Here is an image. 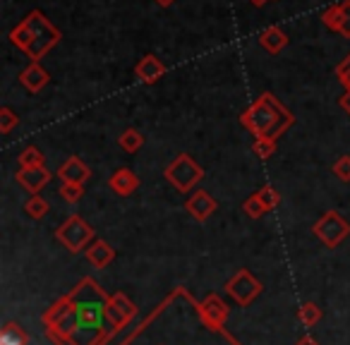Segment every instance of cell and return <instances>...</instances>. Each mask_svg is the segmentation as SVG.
I'll return each instance as SVG.
<instances>
[{
    "mask_svg": "<svg viewBox=\"0 0 350 345\" xmlns=\"http://www.w3.org/2000/svg\"><path fill=\"white\" fill-rule=\"evenodd\" d=\"M245 211H247L250 216H262L264 211H267V206L262 204V199H259V197H252L250 202H245Z\"/></svg>",
    "mask_w": 350,
    "mask_h": 345,
    "instance_id": "22",
    "label": "cell"
},
{
    "mask_svg": "<svg viewBox=\"0 0 350 345\" xmlns=\"http://www.w3.org/2000/svg\"><path fill=\"white\" fill-rule=\"evenodd\" d=\"M317 235H319L321 240H326L329 245H336L343 235H348V223H343L336 214H326L324 219L317 223Z\"/></svg>",
    "mask_w": 350,
    "mask_h": 345,
    "instance_id": "4",
    "label": "cell"
},
{
    "mask_svg": "<svg viewBox=\"0 0 350 345\" xmlns=\"http://www.w3.org/2000/svg\"><path fill=\"white\" fill-rule=\"evenodd\" d=\"M340 10H343V22H340V36H345V39H350V0H345V3H340Z\"/></svg>",
    "mask_w": 350,
    "mask_h": 345,
    "instance_id": "20",
    "label": "cell"
},
{
    "mask_svg": "<svg viewBox=\"0 0 350 345\" xmlns=\"http://www.w3.org/2000/svg\"><path fill=\"white\" fill-rule=\"evenodd\" d=\"M336 77H338V82L343 84V87L350 92V53L345 55L343 63H340L338 68H336Z\"/></svg>",
    "mask_w": 350,
    "mask_h": 345,
    "instance_id": "16",
    "label": "cell"
},
{
    "mask_svg": "<svg viewBox=\"0 0 350 345\" xmlns=\"http://www.w3.org/2000/svg\"><path fill=\"white\" fill-rule=\"evenodd\" d=\"M15 125H17V115L10 111V108H3V111H0V130L10 132Z\"/></svg>",
    "mask_w": 350,
    "mask_h": 345,
    "instance_id": "18",
    "label": "cell"
},
{
    "mask_svg": "<svg viewBox=\"0 0 350 345\" xmlns=\"http://www.w3.org/2000/svg\"><path fill=\"white\" fill-rule=\"evenodd\" d=\"M20 163L22 168H44V154L34 146H27L20 154Z\"/></svg>",
    "mask_w": 350,
    "mask_h": 345,
    "instance_id": "13",
    "label": "cell"
},
{
    "mask_svg": "<svg viewBox=\"0 0 350 345\" xmlns=\"http://www.w3.org/2000/svg\"><path fill=\"white\" fill-rule=\"evenodd\" d=\"M295 118L291 115V111L281 106L276 101V96L271 94H262L247 111L243 113V125L247 127L252 135L267 137V139H276L286 127L293 125Z\"/></svg>",
    "mask_w": 350,
    "mask_h": 345,
    "instance_id": "2",
    "label": "cell"
},
{
    "mask_svg": "<svg viewBox=\"0 0 350 345\" xmlns=\"http://www.w3.org/2000/svg\"><path fill=\"white\" fill-rule=\"evenodd\" d=\"M135 74L144 84H154V82H159V79L165 74V65L161 63V60L156 58V55H144V58H142L139 63H137Z\"/></svg>",
    "mask_w": 350,
    "mask_h": 345,
    "instance_id": "5",
    "label": "cell"
},
{
    "mask_svg": "<svg viewBox=\"0 0 350 345\" xmlns=\"http://www.w3.org/2000/svg\"><path fill=\"white\" fill-rule=\"evenodd\" d=\"M49 72H46L44 68H41V63H31L29 68L25 70V72L20 74V82L25 84L29 92H41V89L49 84Z\"/></svg>",
    "mask_w": 350,
    "mask_h": 345,
    "instance_id": "7",
    "label": "cell"
},
{
    "mask_svg": "<svg viewBox=\"0 0 350 345\" xmlns=\"http://www.w3.org/2000/svg\"><path fill=\"white\" fill-rule=\"evenodd\" d=\"M259 199H262V204L267 206V209H273V206L278 204V192L273 190V187H264L262 192H259Z\"/></svg>",
    "mask_w": 350,
    "mask_h": 345,
    "instance_id": "19",
    "label": "cell"
},
{
    "mask_svg": "<svg viewBox=\"0 0 350 345\" xmlns=\"http://www.w3.org/2000/svg\"><path fill=\"white\" fill-rule=\"evenodd\" d=\"M63 197L68 202H77L82 197V185H72V182H65L63 185Z\"/></svg>",
    "mask_w": 350,
    "mask_h": 345,
    "instance_id": "23",
    "label": "cell"
},
{
    "mask_svg": "<svg viewBox=\"0 0 350 345\" xmlns=\"http://www.w3.org/2000/svg\"><path fill=\"white\" fill-rule=\"evenodd\" d=\"M17 180H20V185H25L29 192H39L41 187L51 180V173L46 168H22Z\"/></svg>",
    "mask_w": 350,
    "mask_h": 345,
    "instance_id": "8",
    "label": "cell"
},
{
    "mask_svg": "<svg viewBox=\"0 0 350 345\" xmlns=\"http://www.w3.org/2000/svg\"><path fill=\"white\" fill-rule=\"evenodd\" d=\"M202 176H204L202 168L190 156H178V158L165 168V180L173 182L180 192H187L192 185H197V182L202 180Z\"/></svg>",
    "mask_w": 350,
    "mask_h": 345,
    "instance_id": "3",
    "label": "cell"
},
{
    "mask_svg": "<svg viewBox=\"0 0 350 345\" xmlns=\"http://www.w3.org/2000/svg\"><path fill=\"white\" fill-rule=\"evenodd\" d=\"M334 173L338 176V180H345V182L350 180V156H343V158L336 161Z\"/></svg>",
    "mask_w": 350,
    "mask_h": 345,
    "instance_id": "17",
    "label": "cell"
},
{
    "mask_svg": "<svg viewBox=\"0 0 350 345\" xmlns=\"http://www.w3.org/2000/svg\"><path fill=\"white\" fill-rule=\"evenodd\" d=\"M142 144H144V137H142L137 130H127V132H122V135H120V146L125 151H137Z\"/></svg>",
    "mask_w": 350,
    "mask_h": 345,
    "instance_id": "14",
    "label": "cell"
},
{
    "mask_svg": "<svg viewBox=\"0 0 350 345\" xmlns=\"http://www.w3.org/2000/svg\"><path fill=\"white\" fill-rule=\"evenodd\" d=\"M321 22H324L326 29L340 31V22H343V10H340V3H338V5L326 8L324 15H321Z\"/></svg>",
    "mask_w": 350,
    "mask_h": 345,
    "instance_id": "12",
    "label": "cell"
},
{
    "mask_svg": "<svg viewBox=\"0 0 350 345\" xmlns=\"http://www.w3.org/2000/svg\"><path fill=\"white\" fill-rule=\"evenodd\" d=\"M250 3H252V5H257V8H262L264 3H267V0H250Z\"/></svg>",
    "mask_w": 350,
    "mask_h": 345,
    "instance_id": "26",
    "label": "cell"
},
{
    "mask_svg": "<svg viewBox=\"0 0 350 345\" xmlns=\"http://www.w3.org/2000/svg\"><path fill=\"white\" fill-rule=\"evenodd\" d=\"M137 185H139V180H137L135 173H132V170H127V168L118 170L116 176L111 178V187L118 192V195H122V197L130 195V192H135Z\"/></svg>",
    "mask_w": 350,
    "mask_h": 345,
    "instance_id": "11",
    "label": "cell"
},
{
    "mask_svg": "<svg viewBox=\"0 0 350 345\" xmlns=\"http://www.w3.org/2000/svg\"><path fill=\"white\" fill-rule=\"evenodd\" d=\"M156 3H159L161 8H168V5H173L175 0H156Z\"/></svg>",
    "mask_w": 350,
    "mask_h": 345,
    "instance_id": "25",
    "label": "cell"
},
{
    "mask_svg": "<svg viewBox=\"0 0 350 345\" xmlns=\"http://www.w3.org/2000/svg\"><path fill=\"white\" fill-rule=\"evenodd\" d=\"M63 39L60 29L44 15L41 10H34L10 31V41L31 58V63H39L58 41Z\"/></svg>",
    "mask_w": 350,
    "mask_h": 345,
    "instance_id": "1",
    "label": "cell"
},
{
    "mask_svg": "<svg viewBox=\"0 0 350 345\" xmlns=\"http://www.w3.org/2000/svg\"><path fill=\"white\" fill-rule=\"evenodd\" d=\"M46 209H49V204H46L41 197H31L29 204H27V211H29L31 216H44Z\"/></svg>",
    "mask_w": 350,
    "mask_h": 345,
    "instance_id": "21",
    "label": "cell"
},
{
    "mask_svg": "<svg viewBox=\"0 0 350 345\" xmlns=\"http://www.w3.org/2000/svg\"><path fill=\"white\" fill-rule=\"evenodd\" d=\"M60 178L65 182H72V185H82L89 178V168L79 158H68L60 168Z\"/></svg>",
    "mask_w": 350,
    "mask_h": 345,
    "instance_id": "9",
    "label": "cell"
},
{
    "mask_svg": "<svg viewBox=\"0 0 350 345\" xmlns=\"http://www.w3.org/2000/svg\"><path fill=\"white\" fill-rule=\"evenodd\" d=\"M340 108L350 115V92H345L343 96H340Z\"/></svg>",
    "mask_w": 350,
    "mask_h": 345,
    "instance_id": "24",
    "label": "cell"
},
{
    "mask_svg": "<svg viewBox=\"0 0 350 345\" xmlns=\"http://www.w3.org/2000/svg\"><path fill=\"white\" fill-rule=\"evenodd\" d=\"M276 151V139H267V137H259L254 141V154H259L262 158H269V156Z\"/></svg>",
    "mask_w": 350,
    "mask_h": 345,
    "instance_id": "15",
    "label": "cell"
},
{
    "mask_svg": "<svg viewBox=\"0 0 350 345\" xmlns=\"http://www.w3.org/2000/svg\"><path fill=\"white\" fill-rule=\"evenodd\" d=\"M259 44H262V49L269 51V53H281L288 46V36L281 27H269V29H264L262 34H259Z\"/></svg>",
    "mask_w": 350,
    "mask_h": 345,
    "instance_id": "6",
    "label": "cell"
},
{
    "mask_svg": "<svg viewBox=\"0 0 350 345\" xmlns=\"http://www.w3.org/2000/svg\"><path fill=\"white\" fill-rule=\"evenodd\" d=\"M187 209H190V214L195 216V219L204 221L209 214H214L216 209V202L211 199L206 192H197V195H192V199L187 202Z\"/></svg>",
    "mask_w": 350,
    "mask_h": 345,
    "instance_id": "10",
    "label": "cell"
}]
</instances>
